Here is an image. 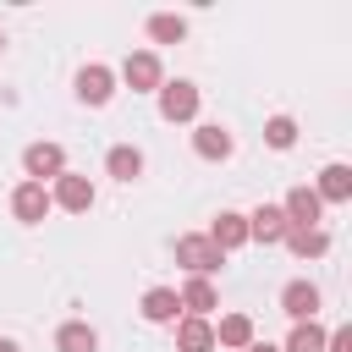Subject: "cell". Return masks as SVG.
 I'll return each mask as SVG.
<instances>
[{
    "label": "cell",
    "instance_id": "obj_14",
    "mask_svg": "<svg viewBox=\"0 0 352 352\" xmlns=\"http://www.w3.org/2000/svg\"><path fill=\"white\" fill-rule=\"evenodd\" d=\"M314 192H319V204H352V165H341V160H330V165L319 170V182H314Z\"/></svg>",
    "mask_w": 352,
    "mask_h": 352
},
{
    "label": "cell",
    "instance_id": "obj_6",
    "mask_svg": "<svg viewBox=\"0 0 352 352\" xmlns=\"http://www.w3.org/2000/svg\"><path fill=\"white\" fill-rule=\"evenodd\" d=\"M50 204L66 209V214H88V209H94V182L77 176V170H60V176L50 182Z\"/></svg>",
    "mask_w": 352,
    "mask_h": 352
},
{
    "label": "cell",
    "instance_id": "obj_24",
    "mask_svg": "<svg viewBox=\"0 0 352 352\" xmlns=\"http://www.w3.org/2000/svg\"><path fill=\"white\" fill-rule=\"evenodd\" d=\"M324 352H352V324H336V330H324Z\"/></svg>",
    "mask_w": 352,
    "mask_h": 352
},
{
    "label": "cell",
    "instance_id": "obj_10",
    "mask_svg": "<svg viewBox=\"0 0 352 352\" xmlns=\"http://www.w3.org/2000/svg\"><path fill=\"white\" fill-rule=\"evenodd\" d=\"M286 214H280V204H258V209H248V242H264V248H275V242H286Z\"/></svg>",
    "mask_w": 352,
    "mask_h": 352
},
{
    "label": "cell",
    "instance_id": "obj_25",
    "mask_svg": "<svg viewBox=\"0 0 352 352\" xmlns=\"http://www.w3.org/2000/svg\"><path fill=\"white\" fill-rule=\"evenodd\" d=\"M242 352H280V346H270V341H248Z\"/></svg>",
    "mask_w": 352,
    "mask_h": 352
},
{
    "label": "cell",
    "instance_id": "obj_5",
    "mask_svg": "<svg viewBox=\"0 0 352 352\" xmlns=\"http://www.w3.org/2000/svg\"><path fill=\"white\" fill-rule=\"evenodd\" d=\"M121 82H126L132 94H160V82H165L160 55H154V50H132V55L121 60Z\"/></svg>",
    "mask_w": 352,
    "mask_h": 352
},
{
    "label": "cell",
    "instance_id": "obj_16",
    "mask_svg": "<svg viewBox=\"0 0 352 352\" xmlns=\"http://www.w3.org/2000/svg\"><path fill=\"white\" fill-rule=\"evenodd\" d=\"M176 352H214V319H176Z\"/></svg>",
    "mask_w": 352,
    "mask_h": 352
},
{
    "label": "cell",
    "instance_id": "obj_18",
    "mask_svg": "<svg viewBox=\"0 0 352 352\" xmlns=\"http://www.w3.org/2000/svg\"><path fill=\"white\" fill-rule=\"evenodd\" d=\"M55 352H99V330L88 319H66L55 330Z\"/></svg>",
    "mask_w": 352,
    "mask_h": 352
},
{
    "label": "cell",
    "instance_id": "obj_27",
    "mask_svg": "<svg viewBox=\"0 0 352 352\" xmlns=\"http://www.w3.org/2000/svg\"><path fill=\"white\" fill-rule=\"evenodd\" d=\"M0 50H6V33H0Z\"/></svg>",
    "mask_w": 352,
    "mask_h": 352
},
{
    "label": "cell",
    "instance_id": "obj_23",
    "mask_svg": "<svg viewBox=\"0 0 352 352\" xmlns=\"http://www.w3.org/2000/svg\"><path fill=\"white\" fill-rule=\"evenodd\" d=\"M264 143L286 154V148L297 143V121H292V116H270V121H264Z\"/></svg>",
    "mask_w": 352,
    "mask_h": 352
},
{
    "label": "cell",
    "instance_id": "obj_1",
    "mask_svg": "<svg viewBox=\"0 0 352 352\" xmlns=\"http://www.w3.org/2000/svg\"><path fill=\"white\" fill-rule=\"evenodd\" d=\"M176 264H182L187 275H198V280H214L220 264H226V253H220L204 231H187V236H176Z\"/></svg>",
    "mask_w": 352,
    "mask_h": 352
},
{
    "label": "cell",
    "instance_id": "obj_4",
    "mask_svg": "<svg viewBox=\"0 0 352 352\" xmlns=\"http://www.w3.org/2000/svg\"><path fill=\"white\" fill-rule=\"evenodd\" d=\"M72 94H77L88 110H99V104H110V99H116V72H110L104 60H88V66L72 77Z\"/></svg>",
    "mask_w": 352,
    "mask_h": 352
},
{
    "label": "cell",
    "instance_id": "obj_26",
    "mask_svg": "<svg viewBox=\"0 0 352 352\" xmlns=\"http://www.w3.org/2000/svg\"><path fill=\"white\" fill-rule=\"evenodd\" d=\"M0 352H22V346H16V341H11V336H0Z\"/></svg>",
    "mask_w": 352,
    "mask_h": 352
},
{
    "label": "cell",
    "instance_id": "obj_12",
    "mask_svg": "<svg viewBox=\"0 0 352 352\" xmlns=\"http://www.w3.org/2000/svg\"><path fill=\"white\" fill-rule=\"evenodd\" d=\"M280 314H286L292 324L314 319V314H319V286H314V280H286V286H280Z\"/></svg>",
    "mask_w": 352,
    "mask_h": 352
},
{
    "label": "cell",
    "instance_id": "obj_21",
    "mask_svg": "<svg viewBox=\"0 0 352 352\" xmlns=\"http://www.w3.org/2000/svg\"><path fill=\"white\" fill-rule=\"evenodd\" d=\"M143 28H148L154 44H182V38H187V16H176V11H154Z\"/></svg>",
    "mask_w": 352,
    "mask_h": 352
},
{
    "label": "cell",
    "instance_id": "obj_3",
    "mask_svg": "<svg viewBox=\"0 0 352 352\" xmlns=\"http://www.w3.org/2000/svg\"><path fill=\"white\" fill-rule=\"evenodd\" d=\"M60 170H66V148H60V143L38 138V143H28V148H22V182H38V187H50Z\"/></svg>",
    "mask_w": 352,
    "mask_h": 352
},
{
    "label": "cell",
    "instance_id": "obj_20",
    "mask_svg": "<svg viewBox=\"0 0 352 352\" xmlns=\"http://www.w3.org/2000/svg\"><path fill=\"white\" fill-rule=\"evenodd\" d=\"M286 248H292L297 258H324V253H330V231H324V226H314V231H297V226H292V231H286Z\"/></svg>",
    "mask_w": 352,
    "mask_h": 352
},
{
    "label": "cell",
    "instance_id": "obj_19",
    "mask_svg": "<svg viewBox=\"0 0 352 352\" xmlns=\"http://www.w3.org/2000/svg\"><path fill=\"white\" fill-rule=\"evenodd\" d=\"M248 341H258V336H253V319H248V314H220V324H214V346L242 352Z\"/></svg>",
    "mask_w": 352,
    "mask_h": 352
},
{
    "label": "cell",
    "instance_id": "obj_11",
    "mask_svg": "<svg viewBox=\"0 0 352 352\" xmlns=\"http://www.w3.org/2000/svg\"><path fill=\"white\" fill-rule=\"evenodd\" d=\"M204 236H209L220 253H236V248H248V214H242V209H220Z\"/></svg>",
    "mask_w": 352,
    "mask_h": 352
},
{
    "label": "cell",
    "instance_id": "obj_13",
    "mask_svg": "<svg viewBox=\"0 0 352 352\" xmlns=\"http://www.w3.org/2000/svg\"><path fill=\"white\" fill-rule=\"evenodd\" d=\"M176 302H182V314H187V319H209V314L220 308V292H214V280L187 275V286L176 292Z\"/></svg>",
    "mask_w": 352,
    "mask_h": 352
},
{
    "label": "cell",
    "instance_id": "obj_17",
    "mask_svg": "<svg viewBox=\"0 0 352 352\" xmlns=\"http://www.w3.org/2000/svg\"><path fill=\"white\" fill-rule=\"evenodd\" d=\"M104 176H116V182H138V176H143V148H138V143H116V148L104 154Z\"/></svg>",
    "mask_w": 352,
    "mask_h": 352
},
{
    "label": "cell",
    "instance_id": "obj_9",
    "mask_svg": "<svg viewBox=\"0 0 352 352\" xmlns=\"http://www.w3.org/2000/svg\"><path fill=\"white\" fill-rule=\"evenodd\" d=\"M50 209H55V204H50V187H38V182H16V187H11V214H16L22 226H38Z\"/></svg>",
    "mask_w": 352,
    "mask_h": 352
},
{
    "label": "cell",
    "instance_id": "obj_22",
    "mask_svg": "<svg viewBox=\"0 0 352 352\" xmlns=\"http://www.w3.org/2000/svg\"><path fill=\"white\" fill-rule=\"evenodd\" d=\"M280 352H324V324H319V319L292 324V336H286V346H280Z\"/></svg>",
    "mask_w": 352,
    "mask_h": 352
},
{
    "label": "cell",
    "instance_id": "obj_7",
    "mask_svg": "<svg viewBox=\"0 0 352 352\" xmlns=\"http://www.w3.org/2000/svg\"><path fill=\"white\" fill-rule=\"evenodd\" d=\"M280 214H286V226H297V231H314V226L324 220V204H319V192H314L308 182H297V187L280 198Z\"/></svg>",
    "mask_w": 352,
    "mask_h": 352
},
{
    "label": "cell",
    "instance_id": "obj_8",
    "mask_svg": "<svg viewBox=\"0 0 352 352\" xmlns=\"http://www.w3.org/2000/svg\"><path fill=\"white\" fill-rule=\"evenodd\" d=\"M192 154L209 160V165H220V160L236 154V138H231L220 121H198V126H192Z\"/></svg>",
    "mask_w": 352,
    "mask_h": 352
},
{
    "label": "cell",
    "instance_id": "obj_15",
    "mask_svg": "<svg viewBox=\"0 0 352 352\" xmlns=\"http://www.w3.org/2000/svg\"><path fill=\"white\" fill-rule=\"evenodd\" d=\"M138 314H143L148 324H176V319H182L176 286H148V292H143V302H138Z\"/></svg>",
    "mask_w": 352,
    "mask_h": 352
},
{
    "label": "cell",
    "instance_id": "obj_2",
    "mask_svg": "<svg viewBox=\"0 0 352 352\" xmlns=\"http://www.w3.org/2000/svg\"><path fill=\"white\" fill-rule=\"evenodd\" d=\"M160 121H198V104H204V94H198V82H187V77H176V82H160Z\"/></svg>",
    "mask_w": 352,
    "mask_h": 352
}]
</instances>
